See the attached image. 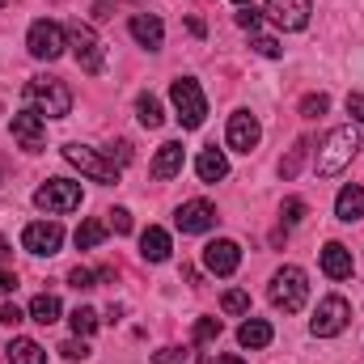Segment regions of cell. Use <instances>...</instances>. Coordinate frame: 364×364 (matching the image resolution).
<instances>
[{
  "instance_id": "obj_10",
  "label": "cell",
  "mask_w": 364,
  "mask_h": 364,
  "mask_svg": "<svg viewBox=\"0 0 364 364\" xmlns=\"http://www.w3.org/2000/svg\"><path fill=\"white\" fill-rule=\"evenodd\" d=\"M225 140H229L233 153H255L259 140H263V123L250 110H233L229 114V127H225Z\"/></svg>"
},
{
  "instance_id": "obj_7",
  "label": "cell",
  "mask_w": 364,
  "mask_h": 364,
  "mask_svg": "<svg viewBox=\"0 0 364 364\" xmlns=\"http://www.w3.org/2000/svg\"><path fill=\"white\" fill-rule=\"evenodd\" d=\"M68 47H73V55H77V64L90 73V77H97L102 68H106V47H102V38L93 34L90 26H81V21H73L68 30Z\"/></svg>"
},
{
  "instance_id": "obj_44",
  "label": "cell",
  "mask_w": 364,
  "mask_h": 364,
  "mask_svg": "<svg viewBox=\"0 0 364 364\" xmlns=\"http://www.w3.org/2000/svg\"><path fill=\"white\" fill-rule=\"evenodd\" d=\"M216 364H246V360H237V356H220Z\"/></svg>"
},
{
  "instance_id": "obj_37",
  "label": "cell",
  "mask_w": 364,
  "mask_h": 364,
  "mask_svg": "<svg viewBox=\"0 0 364 364\" xmlns=\"http://www.w3.org/2000/svg\"><path fill=\"white\" fill-rule=\"evenodd\" d=\"M106 216H110L106 225H110L114 233H132V212H127V208H114V212H106Z\"/></svg>"
},
{
  "instance_id": "obj_5",
  "label": "cell",
  "mask_w": 364,
  "mask_h": 364,
  "mask_svg": "<svg viewBox=\"0 0 364 364\" xmlns=\"http://www.w3.org/2000/svg\"><path fill=\"white\" fill-rule=\"evenodd\" d=\"M81 182L73 178H47L38 191H34V203L43 208V212H51V216H64V212H77L81 208Z\"/></svg>"
},
{
  "instance_id": "obj_21",
  "label": "cell",
  "mask_w": 364,
  "mask_h": 364,
  "mask_svg": "<svg viewBox=\"0 0 364 364\" xmlns=\"http://www.w3.org/2000/svg\"><path fill=\"white\" fill-rule=\"evenodd\" d=\"M335 216L343 220V225H352V220H360L364 216V186L356 182H348L339 195H335Z\"/></svg>"
},
{
  "instance_id": "obj_19",
  "label": "cell",
  "mask_w": 364,
  "mask_h": 364,
  "mask_svg": "<svg viewBox=\"0 0 364 364\" xmlns=\"http://www.w3.org/2000/svg\"><path fill=\"white\" fill-rule=\"evenodd\" d=\"M178 174H182V144L170 140V144H161L157 157H153V178L170 182V178H178Z\"/></svg>"
},
{
  "instance_id": "obj_18",
  "label": "cell",
  "mask_w": 364,
  "mask_h": 364,
  "mask_svg": "<svg viewBox=\"0 0 364 364\" xmlns=\"http://www.w3.org/2000/svg\"><path fill=\"white\" fill-rule=\"evenodd\" d=\"M195 174L203 182H220V178H229V157L216 149V144H208L199 157H195Z\"/></svg>"
},
{
  "instance_id": "obj_40",
  "label": "cell",
  "mask_w": 364,
  "mask_h": 364,
  "mask_svg": "<svg viewBox=\"0 0 364 364\" xmlns=\"http://www.w3.org/2000/svg\"><path fill=\"white\" fill-rule=\"evenodd\" d=\"M237 26H242V30H250V34H259V26H263V17H259L255 9H246V13H237Z\"/></svg>"
},
{
  "instance_id": "obj_45",
  "label": "cell",
  "mask_w": 364,
  "mask_h": 364,
  "mask_svg": "<svg viewBox=\"0 0 364 364\" xmlns=\"http://www.w3.org/2000/svg\"><path fill=\"white\" fill-rule=\"evenodd\" d=\"M233 4H242V9H250V0H233Z\"/></svg>"
},
{
  "instance_id": "obj_34",
  "label": "cell",
  "mask_w": 364,
  "mask_h": 364,
  "mask_svg": "<svg viewBox=\"0 0 364 364\" xmlns=\"http://www.w3.org/2000/svg\"><path fill=\"white\" fill-rule=\"evenodd\" d=\"M68 284H73L77 292H90V288H97V275L85 272V267H73V272H68Z\"/></svg>"
},
{
  "instance_id": "obj_30",
  "label": "cell",
  "mask_w": 364,
  "mask_h": 364,
  "mask_svg": "<svg viewBox=\"0 0 364 364\" xmlns=\"http://www.w3.org/2000/svg\"><path fill=\"white\" fill-rule=\"evenodd\" d=\"M326 106H331V97H326V93H305V97H301V114H305V119L326 114Z\"/></svg>"
},
{
  "instance_id": "obj_3",
  "label": "cell",
  "mask_w": 364,
  "mask_h": 364,
  "mask_svg": "<svg viewBox=\"0 0 364 364\" xmlns=\"http://www.w3.org/2000/svg\"><path fill=\"white\" fill-rule=\"evenodd\" d=\"M309 301V279L301 267H279L272 275V305L284 309V314H301Z\"/></svg>"
},
{
  "instance_id": "obj_15",
  "label": "cell",
  "mask_w": 364,
  "mask_h": 364,
  "mask_svg": "<svg viewBox=\"0 0 364 364\" xmlns=\"http://www.w3.org/2000/svg\"><path fill=\"white\" fill-rule=\"evenodd\" d=\"M174 225H178L182 233H208V229L216 225V208H212L208 199H191V203H182L178 208Z\"/></svg>"
},
{
  "instance_id": "obj_14",
  "label": "cell",
  "mask_w": 364,
  "mask_h": 364,
  "mask_svg": "<svg viewBox=\"0 0 364 364\" xmlns=\"http://www.w3.org/2000/svg\"><path fill=\"white\" fill-rule=\"evenodd\" d=\"M309 13H314L309 0H267V17H272L279 30H305L309 26Z\"/></svg>"
},
{
  "instance_id": "obj_38",
  "label": "cell",
  "mask_w": 364,
  "mask_h": 364,
  "mask_svg": "<svg viewBox=\"0 0 364 364\" xmlns=\"http://www.w3.org/2000/svg\"><path fill=\"white\" fill-rule=\"evenodd\" d=\"M348 114L356 127H364V93H348Z\"/></svg>"
},
{
  "instance_id": "obj_46",
  "label": "cell",
  "mask_w": 364,
  "mask_h": 364,
  "mask_svg": "<svg viewBox=\"0 0 364 364\" xmlns=\"http://www.w3.org/2000/svg\"><path fill=\"white\" fill-rule=\"evenodd\" d=\"M0 4H4V0H0Z\"/></svg>"
},
{
  "instance_id": "obj_22",
  "label": "cell",
  "mask_w": 364,
  "mask_h": 364,
  "mask_svg": "<svg viewBox=\"0 0 364 364\" xmlns=\"http://www.w3.org/2000/svg\"><path fill=\"white\" fill-rule=\"evenodd\" d=\"M272 339H275V331H272V322H263V318H246V322H242V331H237V343H242V348H250V352L267 348Z\"/></svg>"
},
{
  "instance_id": "obj_24",
  "label": "cell",
  "mask_w": 364,
  "mask_h": 364,
  "mask_svg": "<svg viewBox=\"0 0 364 364\" xmlns=\"http://www.w3.org/2000/svg\"><path fill=\"white\" fill-rule=\"evenodd\" d=\"M9 364H47V352L34 339H13L9 343Z\"/></svg>"
},
{
  "instance_id": "obj_27",
  "label": "cell",
  "mask_w": 364,
  "mask_h": 364,
  "mask_svg": "<svg viewBox=\"0 0 364 364\" xmlns=\"http://www.w3.org/2000/svg\"><path fill=\"white\" fill-rule=\"evenodd\" d=\"M153 364H208L195 348H161L153 352Z\"/></svg>"
},
{
  "instance_id": "obj_32",
  "label": "cell",
  "mask_w": 364,
  "mask_h": 364,
  "mask_svg": "<svg viewBox=\"0 0 364 364\" xmlns=\"http://www.w3.org/2000/svg\"><path fill=\"white\" fill-rule=\"evenodd\" d=\"M220 318H199L195 322V343H212V339H220Z\"/></svg>"
},
{
  "instance_id": "obj_8",
  "label": "cell",
  "mask_w": 364,
  "mask_h": 364,
  "mask_svg": "<svg viewBox=\"0 0 364 364\" xmlns=\"http://www.w3.org/2000/svg\"><path fill=\"white\" fill-rule=\"evenodd\" d=\"M26 47H30V55L34 60H60L64 51H68V34L55 26V21H47V17H38L34 26H30V34H26Z\"/></svg>"
},
{
  "instance_id": "obj_39",
  "label": "cell",
  "mask_w": 364,
  "mask_h": 364,
  "mask_svg": "<svg viewBox=\"0 0 364 364\" xmlns=\"http://www.w3.org/2000/svg\"><path fill=\"white\" fill-rule=\"evenodd\" d=\"M17 322H26V314L9 301V305H0V326H17Z\"/></svg>"
},
{
  "instance_id": "obj_43",
  "label": "cell",
  "mask_w": 364,
  "mask_h": 364,
  "mask_svg": "<svg viewBox=\"0 0 364 364\" xmlns=\"http://www.w3.org/2000/svg\"><path fill=\"white\" fill-rule=\"evenodd\" d=\"M9 259V242H4V233H0V263Z\"/></svg>"
},
{
  "instance_id": "obj_36",
  "label": "cell",
  "mask_w": 364,
  "mask_h": 364,
  "mask_svg": "<svg viewBox=\"0 0 364 364\" xmlns=\"http://www.w3.org/2000/svg\"><path fill=\"white\" fill-rule=\"evenodd\" d=\"M255 51L267 55V60H279V55H284V47H279L275 38H267V34H255Z\"/></svg>"
},
{
  "instance_id": "obj_23",
  "label": "cell",
  "mask_w": 364,
  "mask_h": 364,
  "mask_svg": "<svg viewBox=\"0 0 364 364\" xmlns=\"http://www.w3.org/2000/svg\"><path fill=\"white\" fill-rule=\"evenodd\" d=\"M60 314H64V305H60V296H55V292H38V296L30 301V318H34L38 326L60 322Z\"/></svg>"
},
{
  "instance_id": "obj_28",
  "label": "cell",
  "mask_w": 364,
  "mask_h": 364,
  "mask_svg": "<svg viewBox=\"0 0 364 364\" xmlns=\"http://www.w3.org/2000/svg\"><path fill=\"white\" fill-rule=\"evenodd\" d=\"M97 322H102V318L93 314L90 305H77V309H73V331H77L81 339H90L93 331H97Z\"/></svg>"
},
{
  "instance_id": "obj_25",
  "label": "cell",
  "mask_w": 364,
  "mask_h": 364,
  "mask_svg": "<svg viewBox=\"0 0 364 364\" xmlns=\"http://www.w3.org/2000/svg\"><path fill=\"white\" fill-rule=\"evenodd\" d=\"M136 119H140L144 127H161V123H166V114H161V102H157L153 93H140V97H136Z\"/></svg>"
},
{
  "instance_id": "obj_31",
  "label": "cell",
  "mask_w": 364,
  "mask_h": 364,
  "mask_svg": "<svg viewBox=\"0 0 364 364\" xmlns=\"http://www.w3.org/2000/svg\"><path fill=\"white\" fill-rule=\"evenodd\" d=\"M220 309H225V314H246V309H250V296H246L242 288H229V292L220 296Z\"/></svg>"
},
{
  "instance_id": "obj_33",
  "label": "cell",
  "mask_w": 364,
  "mask_h": 364,
  "mask_svg": "<svg viewBox=\"0 0 364 364\" xmlns=\"http://www.w3.org/2000/svg\"><path fill=\"white\" fill-rule=\"evenodd\" d=\"M279 220H284V225H301V220H305V199H284Z\"/></svg>"
},
{
  "instance_id": "obj_4",
  "label": "cell",
  "mask_w": 364,
  "mask_h": 364,
  "mask_svg": "<svg viewBox=\"0 0 364 364\" xmlns=\"http://www.w3.org/2000/svg\"><path fill=\"white\" fill-rule=\"evenodd\" d=\"M170 102H174V110H178V123L186 127V132L203 127V119H208V97H203V90H199V81L178 77V81L170 85Z\"/></svg>"
},
{
  "instance_id": "obj_11",
  "label": "cell",
  "mask_w": 364,
  "mask_h": 364,
  "mask_svg": "<svg viewBox=\"0 0 364 364\" xmlns=\"http://www.w3.org/2000/svg\"><path fill=\"white\" fill-rule=\"evenodd\" d=\"M21 246L30 250V255H60V246H64V229H60V220H34V225H26V233H21Z\"/></svg>"
},
{
  "instance_id": "obj_16",
  "label": "cell",
  "mask_w": 364,
  "mask_h": 364,
  "mask_svg": "<svg viewBox=\"0 0 364 364\" xmlns=\"http://www.w3.org/2000/svg\"><path fill=\"white\" fill-rule=\"evenodd\" d=\"M127 30H132V38H136L140 47H149V51H161V43H166V26H161V17H153V13H132Z\"/></svg>"
},
{
  "instance_id": "obj_29",
  "label": "cell",
  "mask_w": 364,
  "mask_h": 364,
  "mask_svg": "<svg viewBox=\"0 0 364 364\" xmlns=\"http://www.w3.org/2000/svg\"><path fill=\"white\" fill-rule=\"evenodd\" d=\"M305 149H309V140H296V144H292V153H288V157L279 161V174H284V178H296V174H301V161H305Z\"/></svg>"
},
{
  "instance_id": "obj_9",
  "label": "cell",
  "mask_w": 364,
  "mask_h": 364,
  "mask_svg": "<svg viewBox=\"0 0 364 364\" xmlns=\"http://www.w3.org/2000/svg\"><path fill=\"white\" fill-rule=\"evenodd\" d=\"M348 322H352V305H348L343 296H326V301L318 305V314H314L309 331H314L318 339H335V335H343V331H348Z\"/></svg>"
},
{
  "instance_id": "obj_35",
  "label": "cell",
  "mask_w": 364,
  "mask_h": 364,
  "mask_svg": "<svg viewBox=\"0 0 364 364\" xmlns=\"http://www.w3.org/2000/svg\"><path fill=\"white\" fill-rule=\"evenodd\" d=\"M60 352H64V360H85L90 356V343L77 335V339H68V343H60Z\"/></svg>"
},
{
  "instance_id": "obj_17",
  "label": "cell",
  "mask_w": 364,
  "mask_h": 364,
  "mask_svg": "<svg viewBox=\"0 0 364 364\" xmlns=\"http://www.w3.org/2000/svg\"><path fill=\"white\" fill-rule=\"evenodd\" d=\"M322 272L331 275V279H348V275L356 272L352 250H348L343 242H326V246H322Z\"/></svg>"
},
{
  "instance_id": "obj_20",
  "label": "cell",
  "mask_w": 364,
  "mask_h": 364,
  "mask_svg": "<svg viewBox=\"0 0 364 364\" xmlns=\"http://www.w3.org/2000/svg\"><path fill=\"white\" fill-rule=\"evenodd\" d=\"M170 233L166 229H157V225H149L144 233H140V255H144V263H166L170 259Z\"/></svg>"
},
{
  "instance_id": "obj_6",
  "label": "cell",
  "mask_w": 364,
  "mask_h": 364,
  "mask_svg": "<svg viewBox=\"0 0 364 364\" xmlns=\"http://www.w3.org/2000/svg\"><path fill=\"white\" fill-rule=\"evenodd\" d=\"M64 161L68 166H77L81 174H90L93 182H102V186H110V182H119V166L110 161V157H102L97 149H90V144H64Z\"/></svg>"
},
{
  "instance_id": "obj_13",
  "label": "cell",
  "mask_w": 364,
  "mask_h": 364,
  "mask_svg": "<svg viewBox=\"0 0 364 364\" xmlns=\"http://www.w3.org/2000/svg\"><path fill=\"white\" fill-rule=\"evenodd\" d=\"M203 267H208L212 275H233L237 267H242V246L229 242V237L208 242V246H203Z\"/></svg>"
},
{
  "instance_id": "obj_26",
  "label": "cell",
  "mask_w": 364,
  "mask_h": 364,
  "mask_svg": "<svg viewBox=\"0 0 364 364\" xmlns=\"http://www.w3.org/2000/svg\"><path fill=\"white\" fill-rule=\"evenodd\" d=\"M77 250H93V246H102L106 242V225L102 220H81V229H77Z\"/></svg>"
},
{
  "instance_id": "obj_42",
  "label": "cell",
  "mask_w": 364,
  "mask_h": 364,
  "mask_svg": "<svg viewBox=\"0 0 364 364\" xmlns=\"http://www.w3.org/2000/svg\"><path fill=\"white\" fill-rule=\"evenodd\" d=\"M186 26H191V34H195V38H203V21H199V17H186Z\"/></svg>"
},
{
  "instance_id": "obj_2",
  "label": "cell",
  "mask_w": 364,
  "mask_h": 364,
  "mask_svg": "<svg viewBox=\"0 0 364 364\" xmlns=\"http://www.w3.org/2000/svg\"><path fill=\"white\" fill-rule=\"evenodd\" d=\"M26 102H30V110H38L47 119H68L73 90L60 77H34V81H26Z\"/></svg>"
},
{
  "instance_id": "obj_12",
  "label": "cell",
  "mask_w": 364,
  "mask_h": 364,
  "mask_svg": "<svg viewBox=\"0 0 364 364\" xmlns=\"http://www.w3.org/2000/svg\"><path fill=\"white\" fill-rule=\"evenodd\" d=\"M13 140L26 149V153H43V144H47V123H43V114L38 110H17L13 114Z\"/></svg>"
},
{
  "instance_id": "obj_41",
  "label": "cell",
  "mask_w": 364,
  "mask_h": 364,
  "mask_svg": "<svg viewBox=\"0 0 364 364\" xmlns=\"http://www.w3.org/2000/svg\"><path fill=\"white\" fill-rule=\"evenodd\" d=\"M13 288H17V275H13V272H4V267H0V292H13Z\"/></svg>"
},
{
  "instance_id": "obj_1",
  "label": "cell",
  "mask_w": 364,
  "mask_h": 364,
  "mask_svg": "<svg viewBox=\"0 0 364 364\" xmlns=\"http://www.w3.org/2000/svg\"><path fill=\"white\" fill-rule=\"evenodd\" d=\"M356 153H360V132H356V127H335V132L322 140V149H318V174H322V178L343 174V170L356 161Z\"/></svg>"
}]
</instances>
